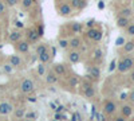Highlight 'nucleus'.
Wrapping results in <instances>:
<instances>
[{"mask_svg": "<svg viewBox=\"0 0 134 121\" xmlns=\"http://www.w3.org/2000/svg\"><path fill=\"white\" fill-rule=\"evenodd\" d=\"M79 46H81V39L78 38V36H75V38H72V39L70 40V45H69V47H71L72 50H76Z\"/></svg>", "mask_w": 134, "mask_h": 121, "instance_id": "nucleus-21", "label": "nucleus"}, {"mask_svg": "<svg viewBox=\"0 0 134 121\" xmlns=\"http://www.w3.org/2000/svg\"><path fill=\"white\" fill-rule=\"evenodd\" d=\"M21 121H32V120H27V118H23V120H21Z\"/></svg>", "mask_w": 134, "mask_h": 121, "instance_id": "nucleus-47", "label": "nucleus"}, {"mask_svg": "<svg viewBox=\"0 0 134 121\" xmlns=\"http://www.w3.org/2000/svg\"><path fill=\"white\" fill-rule=\"evenodd\" d=\"M127 100H130V101L134 104V90H131V92L127 94Z\"/></svg>", "mask_w": 134, "mask_h": 121, "instance_id": "nucleus-37", "label": "nucleus"}, {"mask_svg": "<svg viewBox=\"0 0 134 121\" xmlns=\"http://www.w3.org/2000/svg\"><path fill=\"white\" fill-rule=\"evenodd\" d=\"M32 6H34L32 0H23V2H21V7H23V8H30Z\"/></svg>", "mask_w": 134, "mask_h": 121, "instance_id": "nucleus-29", "label": "nucleus"}, {"mask_svg": "<svg viewBox=\"0 0 134 121\" xmlns=\"http://www.w3.org/2000/svg\"><path fill=\"white\" fill-rule=\"evenodd\" d=\"M71 31L72 32H81L82 31V24L81 23H72L71 24Z\"/></svg>", "mask_w": 134, "mask_h": 121, "instance_id": "nucleus-27", "label": "nucleus"}, {"mask_svg": "<svg viewBox=\"0 0 134 121\" xmlns=\"http://www.w3.org/2000/svg\"><path fill=\"white\" fill-rule=\"evenodd\" d=\"M127 34L129 35H134V24H129L127 26Z\"/></svg>", "mask_w": 134, "mask_h": 121, "instance_id": "nucleus-35", "label": "nucleus"}, {"mask_svg": "<svg viewBox=\"0 0 134 121\" xmlns=\"http://www.w3.org/2000/svg\"><path fill=\"white\" fill-rule=\"evenodd\" d=\"M130 15H131V9L130 8H124V9L121 11V16L122 18H127Z\"/></svg>", "mask_w": 134, "mask_h": 121, "instance_id": "nucleus-28", "label": "nucleus"}, {"mask_svg": "<svg viewBox=\"0 0 134 121\" xmlns=\"http://www.w3.org/2000/svg\"><path fill=\"white\" fill-rule=\"evenodd\" d=\"M86 24H87L88 27H90V28H93V26H94V20H88Z\"/></svg>", "mask_w": 134, "mask_h": 121, "instance_id": "nucleus-42", "label": "nucleus"}, {"mask_svg": "<svg viewBox=\"0 0 134 121\" xmlns=\"http://www.w3.org/2000/svg\"><path fill=\"white\" fill-rule=\"evenodd\" d=\"M124 50L125 52H130L134 50V42H126L125 45H124Z\"/></svg>", "mask_w": 134, "mask_h": 121, "instance_id": "nucleus-24", "label": "nucleus"}, {"mask_svg": "<svg viewBox=\"0 0 134 121\" xmlns=\"http://www.w3.org/2000/svg\"><path fill=\"white\" fill-rule=\"evenodd\" d=\"M16 51L20 54H27L30 51V43L27 40H20L16 43Z\"/></svg>", "mask_w": 134, "mask_h": 121, "instance_id": "nucleus-6", "label": "nucleus"}, {"mask_svg": "<svg viewBox=\"0 0 134 121\" xmlns=\"http://www.w3.org/2000/svg\"><path fill=\"white\" fill-rule=\"evenodd\" d=\"M119 100H122V101L127 100V93H122V94L119 96Z\"/></svg>", "mask_w": 134, "mask_h": 121, "instance_id": "nucleus-39", "label": "nucleus"}, {"mask_svg": "<svg viewBox=\"0 0 134 121\" xmlns=\"http://www.w3.org/2000/svg\"><path fill=\"white\" fill-rule=\"evenodd\" d=\"M5 11H7V6L4 2H0V15H4L5 14Z\"/></svg>", "mask_w": 134, "mask_h": 121, "instance_id": "nucleus-30", "label": "nucleus"}, {"mask_svg": "<svg viewBox=\"0 0 134 121\" xmlns=\"http://www.w3.org/2000/svg\"><path fill=\"white\" fill-rule=\"evenodd\" d=\"M44 71H46V67H44V65H39L38 66V74L39 75H44Z\"/></svg>", "mask_w": 134, "mask_h": 121, "instance_id": "nucleus-31", "label": "nucleus"}, {"mask_svg": "<svg viewBox=\"0 0 134 121\" xmlns=\"http://www.w3.org/2000/svg\"><path fill=\"white\" fill-rule=\"evenodd\" d=\"M70 6L72 8H76V9H82L87 6V2H83V0H71Z\"/></svg>", "mask_w": 134, "mask_h": 121, "instance_id": "nucleus-14", "label": "nucleus"}, {"mask_svg": "<svg viewBox=\"0 0 134 121\" xmlns=\"http://www.w3.org/2000/svg\"><path fill=\"white\" fill-rule=\"evenodd\" d=\"M130 80H131V82H134V70H133L131 74H130Z\"/></svg>", "mask_w": 134, "mask_h": 121, "instance_id": "nucleus-46", "label": "nucleus"}, {"mask_svg": "<svg viewBox=\"0 0 134 121\" xmlns=\"http://www.w3.org/2000/svg\"><path fill=\"white\" fill-rule=\"evenodd\" d=\"M46 82L48 85H54V83H57L58 82V75H55L54 71H50L47 75H46Z\"/></svg>", "mask_w": 134, "mask_h": 121, "instance_id": "nucleus-16", "label": "nucleus"}, {"mask_svg": "<svg viewBox=\"0 0 134 121\" xmlns=\"http://www.w3.org/2000/svg\"><path fill=\"white\" fill-rule=\"evenodd\" d=\"M94 94H95L94 87H93V86H90V85H86V86H85V96H86L87 98H93V97H94Z\"/></svg>", "mask_w": 134, "mask_h": 121, "instance_id": "nucleus-20", "label": "nucleus"}, {"mask_svg": "<svg viewBox=\"0 0 134 121\" xmlns=\"http://www.w3.org/2000/svg\"><path fill=\"white\" fill-rule=\"evenodd\" d=\"M46 51H48V46L47 45H44V43L38 45V47H36V54H38V55H40V54L46 52Z\"/></svg>", "mask_w": 134, "mask_h": 121, "instance_id": "nucleus-23", "label": "nucleus"}, {"mask_svg": "<svg viewBox=\"0 0 134 121\" xmlns=\"http://www.w3.org/2000/svg\"><path fill=\"white\" fill-rule=\"evenodd\" d=\"M98 8L103 9V8H105V3H103V2H99V3H98Z\"/></svg>", "mask_w": 134, "mask_h": 121, "instance_id": "nucleus-45", "label": "nucleus"}, {"mask_svg": "<svg viewBox=\"0 0 134 121\" xmlns=\"http://www.w3.org/2000/svg\"><path fill=\"white\" fill-rule=\"evenodd\" d=\"M121 111H122V117H125V118H126V117H130V116H131L133 109H131L130 105H124Z\"/></svg>", "mask_w": 134, "mask_h": 121, "instance_id": "nucleus-18", "label": "nucleus"}, {"mask_svg": "<svg viewBox=\"0 0 134 121\" xmlns=\"http://www.w3.org/2000/svg\"><path fill=\"white\" fill-rule=\"evenodd\" d=\"M15 24H16V27H19V28H23V23H21V22H15Z\"/></svg>", "mask_w": 134, "mask_h": 121, "instance_id": "nucleus-43", "label": "nucleus"}, {"mask_svg": "<svg viewBox=\"0 0 134 121\" xmlns=\"http://www.w3.org/2000/svg\"><path fill=\"white\" fill-rule=\"evenodd\" d=\"M117 111V105L113 102V101H106L105 105H103V112L106 114H113L114 112Z\"/></svg>", "mask_w": 134, "mask_h": 121, "instance_id": "nucleus-7", "label": "nucleus"}, {"mask_svg": "<svg viewBox=\"0 0 134 121\" xmlns=\"http://www.w3.org/2000/svg\"><path fill=\"white\" fill-rule=\"evenodd\" d=\"M69 59H70L71 63H78V62L81 61V52H79V51H76V50L70 51V54H69Z\"/></svg>", "mask_w": 134, "mask_h": 121, "instance_id": "nucleus-12", "label": "nucleus"}, {"mask_svg": "<svg viewBox=\"0 0 134 121\" xmlns=\"http://www.w3.org/2000/svg\"><path fill=\"white\" fill-rule=\"evenodd\" d=\"M36 32H38V35H39V36H42V35L44 34V26H43V24H40V26L38 27Z\"/></svg>", "mask_w": 134, "mask_h": 121, "instance_id": "nucleus-34", "label": "nucleus"}, {"mask_svg": "<svg viewBox=\"0 0 134 121\" xmlns=\"http://www.w3.org/2000/svg\"><path fill=\"white\" fill-rule=\"evenodd\" d=\"M76 83H78V78H76V77H71V80H70V85L74 87Z\"/></svg>", "mask_w": 134, "mask_h": 121, "instance_id": "nucleus-36", "label": "nucleus"}, {"mask_svg": "<svg viewBox=\"0 0 134 121\" xmlns=\"http://www.w3.org/2000/svg\"><path fill=\"white\" fill-rule=\"evenodd\" d=\"M117 26L121 27V28L127 27V26H129V19H127V18H122V16H119V18L117 19Z\"/></svg>", "mask_w": 134, "mask_h": 121, "instance_id": "nucleus-19", "label": "nucleus"}, {"mask_svg": "<svg viewBox=\"0 0 134 121\" xmlns=\"http://www.w3.org/2000/svg\"><path fill=\"white\" fill-rule=\"evenodd\" d=\"M19 89H20V92L23 94H30V93L34 92V89H35V83H34L32 80L26 78V80H23L20 82V87H19Z\"/></svg>", "mask_w": 134, "mask_h": 121, "instance_id": "nucleus-2", "label": "nucleus"}, {"mask_svg": "<svg viewBox=\"0 0 134 121\" xmlns=\"http://www.w3.org/2000/svg\"><path fill=\"white\" fill-rule=\"evenodd\" d=\"M0 34H2V24H0Z\"/></svg>", "mask_w": 134, "mask_h": 121, "instance_id": "nucleus-48", "label": "nucleus"}, {"mask_svg": "<svg viewBox=\"0 0 134 121\" xmlns=\"http://www.w3.org/2000/svg\"><path fill=\"white\" fill-rule=\"evenodd\" d=\"M20 39H21V32L20 31H12L8 36V40L12 42V43H18V42H20Z\"/></svg>", "mask_w": 134, "mask_h": 121, "instance_id": "nucleus-13", "label": "nucleus"}, {"mask_svg": "<svg viewBox=\"0 0 134 121\" xmlns=\"http://www.w3.org/2000/svg\"><path fill=\"white\" fill-rule=\"evenodd\" d=\"M54 121H55V120H54Z\"/></svg>", "mask_w": 134, "mask_h": 121, "instance_id": "nucleus-49", "label": "nucleus"}, {"mask_svg": "<svg viewBox=\"0 0 134 121\" xmlns=\"http://www.w3.org/2000/svg\"><path fill=\"white\" fill-rule=\"evenodd\" d=\"M9 66L11 67H21V58L19 55H9Z\"/></svg>", "mask_w": 134, "mask_h": 121, "instance_id": "nucleus-8", "label": "nucleus"}, {"mask_svg": "<svg viewBox=\"0 0 134 121\" xmlns=\"http://www.w3.org/2000/svg\"><path fill=\"white\" fill-rule=\"evenodd\" d=\"M18 2H15V0H8V2L5 3V6H16Z\"/></svg>", "mask_w": 134, "mask_h": 121, "instance_id": "nucleus-38", "label": "nucleus"}, {"mask_svg": "<svg viewBox=\"0 0 134 121\" xmlns=\"http://www.w3.org/2000/svg\"><path fill=\"white\" fill-rule=\"evenodd\" d=\"M114 121H126V118H125V117H122V116H119V117H115Z\"/></svg>", "mask_w": 134, "mask_h": 121, "instance_id": "nucleus-41", "label": "nucleus"}, {"mask_svg": "<svg viewBox=\"0 0 134 121\" xmlns=\"http://www.w3.org/2000/svg\"><path fill=\"white\" fill-rule=\"evenodd\" d=\"M26 113H27V108H23V106L16 108L15 111H14V116H15V118H18V120H23L24 116H26Z\"/></svg>", "mask_w": 134, "mask_h": 121, "instance_id": "nucleus-11", "label": "nucleus"}, {"mask_svg": "<svg viewBox=\"0 0 134 121\" xmlns=\"http://www.w3.org/2000/svg\"><path fill=\"white\" fill-rule=\"evenodd\" d=\"M115 69H117V61H115V59H113V61H111V63H110L109 71H114Z\"/></svg>", "mask_w": 134, "mask_h": 121, "instance_id": "nucleus-32", "label": "nucleus"}, {"mask_svg": "<svg viewBox=\"0 0 134 121\" xmlns=\"http://www.w3.org/2000/svg\"><path fill=\"white\" fill-rule=\"evenodd\" d=\"M88 74H90V77H93L94 80H98L100 77V70L98 66H91L90 69H88Z\"/></svg>", "mask_w": 134, "mask_h": 121, "instance_id": "nucleus-15", "label": "nucleus"}, {"mask_svg": "<svg viewBox=\"0 0 134 121\" xmlns=\"http://www.w3.org/2000/svg\"><path fill=\"white\" fill-rule=\"evenodd\" d=\"M39 35H38V32H36V30H34V28H30L28 31H27V42L30 43V42H38L39 40Z\"/></svg>", "mask_w": 134, "mask_h": 121, "instance_id": "nucleus-10", "label": "nucleus"}, {"mask_svg": "<svg viewBox=\"0 0 134 121\" xmlns=\"http://www.w3.org/2000/svg\"><path fill=\"white\" fill-rule=\"evenodd\" d=\"M55 54H57V49L52 47V49H51V54H50V55H51V57H55Z\"/></svg>", "mask_w": 134, "mask_h": 121, "instance_id": "nucleus-44", "label": "nucleus"}, {"mask_svg": "<svg viewBox=\"0 0 134 121\" xmlns=\"http://www.w3.org/2000/svg\"><path fill=\"white\" fill-rule=\"evenodd\" d=\"M58 45H59L60 49H67V47H69V45H70V40L69 39H59Z\"/></svg>", "mask_w": 134, "mask_h": 121, "instance_id": "nucleus-26", "label": "nucleus"}, {"mask_svg": "<svg viewBox=\"0 0 134 121\" xmlns=\"http://www.w3.org/2000/svg\"><path fill=\"white\" fill-rule=\"evenodd\" d=\"M38 58H39V61H40V63H42V65H46V63H48V62H50L51 55H50V52H48V51H46V52L40 54V55H38Z\"/></svg>", "mask_w": 134, "mask_h": 121, "instance_id": "nucleus-17", "label": "nucleus"}, {"mask_svg": "<svg viewBox=\"0 0 134 121\" xmlns=\"http://www.w3.org/2000/svg\"><path fill=\"white\" fill-rule=\"evenodd\" d=\"M115 45H117V46H124V45H125V39L122 38V36L117 38V40H115Z\"/></svg>", "mask_w": 134, "mask_h": 121, "instance_id": "nucleus-33", "label": "nucleus"}, {"mask_svg": "<svg viewBox=\"0 0 134 121\" xmlns=\"http://www.w3.org/2000/svg\"><path fill=\"white\" fill-rule=\"evenodd\" d=\"M4 70H5L7 73H9V71H12V67H11L9 65H4Z\"/></svg>", "mask_w": 134, "mask_h": 121, "instance_id": "nucleus-40", "label": "nucleus"}, {"mask_svg": "<svg viewBox=\"0 0 134 121\" xmlns=\"http://www.w3.org/2000/svg\"><path fill=\"white\" fill-rule=\"evenodd\" d=\"M102 58H103V51L100 49H95L93 52V59L94 61H102Z\"/></svg>", "mask_w": 134, "mask_h": 121, "instance_id": "nucleus-22", "label": "nucleus"}, {"mask_svg": "<svg viewBox=\"0 0 134 121\" xmlns=\"http://www.w3.org/2000/svg\"><path fill=\"white\" fill-rule=\"evenodd\" d=\"M15 111L14 105L11 102H7V101H2L0 102V114L2 116H7L9 113H12Z\"/></svg>", "mask_w": 134, "mask_h": 121, "instance_id": "nucleus-3", "label": "nucleus"}, {"mask_svg": "<svg viewBox=\"0 0 134 121\" xmlns=\"http://www.w3.org/2000/svg\"><path fill=\"white\" fill-rule=\"evenodd\" d=\"M52 71L55 75H64L67 69H66V66L62 65V63H57V65H54V67H52Z\"/></svg>", "mask_w": 134, "mask_h": 121, "instance_id": "nucleus-9", "label": "nucleus"}, {"mask_svg": "<svg viewBox=\"0 0 134 121\" xmlns=\"http://www.w3.org/2000/svg\"><path fill=\"white\" fill-rule=\"evenodd\" d=\"M24 118L35 121V120L38 118V113H36V112H27V113H26V116H24Z\"/></svg>", "mask_w": 134, "mask_h": 121, "instance_id": "nucleus-25", "label": "nucleus"}, {"mask_svg": "<svg viewBox=\"0 0 134 121\" xmlns=\"http://www.w3.org/2000/svg\"><path fill=\"white\" fill-rule=\"evenodd\" d=\"M133 66H134V59L131 57H125L117 63V70L119 73H125V71H129L130 69H133Z\"/></svg>", "mask_w": 134, "mask_h": 121, "instance_id": "nucleus-1", "label": "nucleus"}, {"mask_svg": "<svg viewBox=\"0 0 134 121\" xmlns=\"http://www.w3.org/2000/svg\"><path fill=\"white\" fill-rule=\"evenodd\" d=\"M87 36L95 40V42H99L100 39H102V31L100 30H97V28H90L87 31Z\"/></svg>", "mask_w": 134, "mask_h": 121, "instance_id": "nucleus-5", "label": "nucleus"}, {"mask_svg": "<svg viewBox=\"0 0 134 121\" xmlns=\"http://www.w3.org/2000/svg\"><path fill=\"white\" fill-rule=\"evenodd\" d=\"M58 11H59V15L62 16H70L72 12V7L70 6V3H60Z\"/></svg>", "mask_w": 134, "mask_h": 121, "instance_id": "nucleus-4", "label": "nucleus"}]
</instances>
